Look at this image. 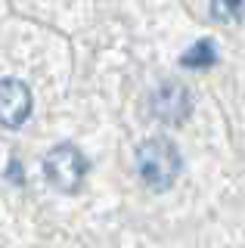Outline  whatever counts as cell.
<instances>
[{
  "instance_id": "cell-6",
  "label": "cell",
  "mask_w": 245,
  "mask_h": 248,
  "mask_svg": "<svg viewBox=\"0 0 245 248\" xmlns=\"http://www.w3.org/2000/svg\"><path fill=\"white\" fill-rule=\"evenodd\" d=\"M211 16L224 25L245 22V0H211Z\"/></svg>"
},
{
  "instance_id": "cell-5",
  "label": "cell",
  "mask_w": 245,
  "mask_h": 248,
  "mask_svg": "<svg viewBox=\"0 0 245 248\" xmlns=\"http://www.w3.org/2000/svg\"><path fill=\"white\" fill-rule=\"evenodd\" d=\"M214 62H217V50H214V44L208 41V37L193 44L180 56V65H186V68H208V65H214Z\"/></svg>"
},
{
  "instance_id": "cell-4",
  "label": "cell",
  "mask_w": 245,
  "mask_h": 248,
  "mask_svg": "<svg viewBox=\"0 0 245 248\" xmlns=\"http://www.w3.org/2000/svg\"><path fill=\"white\" fill-rule=\"evenodd\" d=\"M31 115V90L16 78H0V124L22 127Z\"/></svg>"
},
{
  "instance_id": "cell-3",
  "label": "cell",
  "mask_w": 245,
  "mask_h": 248,
  "mask_svg": "<svg viewBox=\"0 0 245 248\" xmlns=\"http://www.w3.org/2000/svg\"><path fill=\"white\" fill-rule=\"evenodd\" d=\"M152 106V115H155L162 124H183L189 118V112H193V96H189V90L183 87L177 81H165L162 87L152 93L149 99Z\"/></svg>"
},
{
  "instance_id": "cell-7",
  "label": "cell",
  "mask_w": 245,
  "mask_h": 248,
  "mask_svg": "<svg viewBox=\"0 0 245 248\" xmlns=\"http://www.w3.org/2000/svg\"><path fill=\"white\" fill-rule=\"evenodd\" d=\"M10 177H13V183H22V168H19V161H13V165H10Z\"/></svg>"
},
{
  "instance_id": "cell-2",
  "label": "cell",
  "mask_w": 245,
  "mask_h": 248,
  "mask_svg": "<svg viewBox=\"0 0 245 248\" xmlns=\"http://www.w3.org/2000/svg\"><path fill=\"white\" fill-rule=\"evenodd\" d=\"M44 174L53 189L59 192H78L84 177H87V158L81 155L78 146L72 143H59L53 146L44 158Z\"/></svg>"
},
{
  "instance_id": "cell-1",
  "label": "cell",
  "mask_w": 245,
  "mask_h": 248,
  "mask_svg": "<svg viewBox=\"0 0 245 248\" xmlns=\"http://www.w3.org/2000/svg\"><path fill=\"white\" fill-rule=\"evenodd\" d=\"M183 158L168 137H149L137 146V174L152 192H168L180 177Z\"/></svg>"
}]
</instances>
